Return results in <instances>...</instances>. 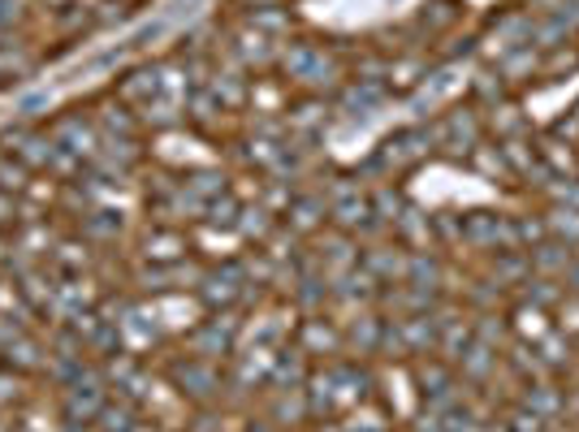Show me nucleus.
Instances as JSON below:
<instances>
[{
	"label": "nucleus",
	"mask_w": 579,
	"mask_h": 432,
	"mask_svg": "<svg viewBox=\"0 0 579 432\" xmlns=\"http://www.w3.org/2000/svg\"><path fill=\"white\" fill-rule=\"evenodd\" d=\"M122 104H130V109H147L156 95H160V70L156 66H144V70H130L122 82H117V91H113Z\"/></svg>",
	"instance_id": "7ed1b4c3"
},
{
	"label": "nucleus",
	"mask_w": 579,
	"mask_h": 432,
	"mask_svg": "<svg viewBox=\"0 0 579 432\" xmlns=\"http://www.w3.org/2000/svg\"><path fill=\"white\" fill-rule=\"evenodd\" d=\"M576 351H579V342H576Z\"/></svg>",
	"instance_id": "ddd939ff"
},
{
	"label": "nucleus",
	"mask_w": 579,
	"mask_h": 432,
	"mask_svg": "<svg viewBox=\"0 0 579 432\" xmlns=\"http://www.w3.org/2000/svg\"><path fill=\"white\" fill-rule=\"evenodd\" d=\"M0 363L26 376V372H39L48 360H44V351H39V338L26 333V329H18V333H9V342L0 346Z\"/></svg>",
	"instance_id": "f03ea898"
},
{
	"label": "nucleus",
	"mask_w": 579,
	"mask_h": 432,
	"mask_svg": "<svg viewBox=\"0 0 579 432\" xmlns=\"http://www.w3.org/2000/svg\"><path fill=\"white\" fill-rule=\"evenodd\" d=\"M549 234H558V242L567 247H579V208H549V220H545Z\"/></svg>",
	"instance_id": "423d86ee"
},
{
	"label": "nucleus",
	"mask_w": 579,
	"mask_h": 432,
	"mask_svg": "<svg viewBox=\"0 0 579 432\" xmlns=\"http://www.w3.org/2000/svg\"><path fill=\"white\" fill-rule=\"evenodd\" d=\"M238 213H242V204H238L234 195H225V200H208L204 220H208V225H220V229H234V225H238Z\"/></svg>",
	"instance_id": "1a4fd4ad"
},
{
	"label": "nucleus",
	"mask_w": 579,
	"mask_h": 432,
	"mask_svg": "<svg viewBox=\"0 0 579 432\" xmlns=\"http://www.w3.org/2000/svg\"><path fill=\"white\" fill-rule=\"evenodd\" d=\"M31 182H35V173L13 156H0V191H9V195H22V191H31Z\"/></svg>",
	"instance_id": "0eeeda50"
},
{
	"label": "nucleus",
	"mask_w": 579,
	"mask_h": 432,
	"mask_svg": "<svg viewBox=\"0 0 579 432\" xmlns=\"http://www.w3.org/2000/svg\"><path fill=\"white\" fill-rule=\"evenodd\" d=\"M144 416H139V402H130V398H109L104 407H100V416H95V432H130L139 424Z\"/></svg>",
	"instance_id": "39448f33"
},
{
	"label": "nucleus",
	"mask_w": 579,
	"mask_h": 432,
	"mask_svg": "<svg viewBox=\"0 0 579 432\" xmlns=\"http://www.w3.org/2000/svg\"><path fill=\"white\" fill-rule=\"evenodd\" d=\"M26 380H22V372H13V367H4L0 363V416H9L22 398H26V389H22Z\"/></svg>",
	"instance_id": "6e6552de"
},
{
	"label": "nucleus",
	"mask_w": 579,
	"mask_h": 432,
	"mask_svg": "<svg viewBox=\"0 0 579 432\" xmlns=\"http://www.w3.org/2000/svg\"><path fill=\"white\" fill-rule=\"evenodd\" d=\"M18 213H22L18 200H13L9 191H0V229H13V225H18Z\"/></svg>",
	"instance_id": "9d476101"
},
{
	"label": "nucleus",
	"mask_w": 579,
	"mask_h": 432,
	"mask_svg": "<svg viewBox=\"0 0 579 432\" xmlns=\"http://www.w3.org/2000/svg\"><path fill=\"white\" fill-rule=\"evenodd\" d=\"M563 282H567V294H579V260H571V269H567V273H563Z\"/></svg>",
	"instance_id": "9b49d317"
},
{
	"label": "nucleus",
	"mask_w": 579,
	"mask_h": 432,
	"mask_svg": "<svg viewBox=\"0 0 579 432\" xmlns=\"http://www.w3.org/2000/svg\"><path fill=\"white\" fill-rule=\"evenodd\" d=\"M186 238L178 234V229H151L144 238V260L147 264H178V260H186Z\"/></svg>",
	"instance_id": "20e7f679"
},
{
	"label": "nucleus",
	"mask_w": 579,
	"mask_h": 432,
	"mask_svg": "<svg viewBox=\"0 0 579 432\" xmlns=\"http://www.w3.org/2000/svg\"><path fill=\"white\" fill-rule=\"evenodd\" d=\"M269 424H273V420H251L247 432H277V429H269Z\"/></svg>",
	"instance_id": "f8f14e48"
},
{
	"label": "nucleus",
	"mask_w": 579,
	"mask_h": 432,
	"mask_svg": "<svg viewBox=\"0 0 579 432\" xmlns=\"http://www.w3.org/2000/svg\"><path fill=\"white\" fill-rule=\"evenodd\" d=\"M571 247L567 242H558V238H541L536 247H527V269L536 273V277H563L567 269H571Z\"/></svg>",
	"instance_id": "f257e3e1"
}]
</instances>
